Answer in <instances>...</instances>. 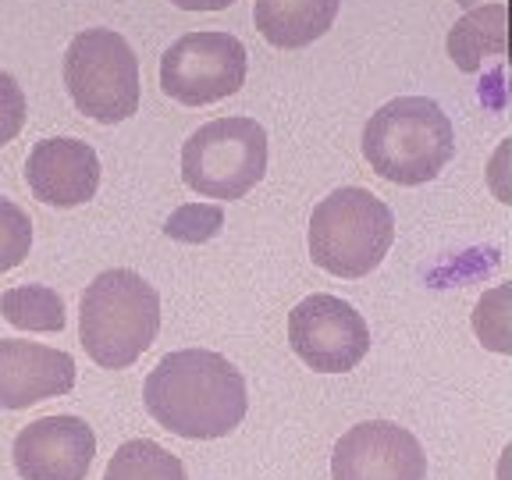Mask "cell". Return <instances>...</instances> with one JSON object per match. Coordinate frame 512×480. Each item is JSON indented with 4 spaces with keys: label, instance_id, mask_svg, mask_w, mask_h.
<instances>
[{
    "label": "cell",
    "instance_id": "6da1fadb",
    "mask_svg": "<svg viewBox=\"0 0 512 480\" xmlns=\"http://www.w3.org/2000/svg\"><path fill=\"white\" fill-rule=\"evenodd\" d=\"M146 413L189 441L228 438L246 420L249 388L242 370L214 349L168 352L143 384Z\"/></svg>",
    "mask_w": 512,
    "mask_h": 480
},
{
    "label": "cell",
    "instance_id": "7a4b0ae2",
    "mask_svg": "<svg viewBox=\"0 0 512 480\" xmlns=\"http://www.w3.org/2000/svg\"><path fill=\"white\" fill-rule=\"evenodd\" d=\"M360 146L384 182L427 185L456 157V128L431 96H395L370 114Z\"/></svg>",
    "mask_w": 512,
    "mask_h": 480
},
{
    "label": "cell",
    "instance_id": "3957f363",
    "mask_svg": "<svg viewBox=\"0 0 512 480\" xmlns=\"http://www.w3.org/2000/svg\"><path fill=\"white\" fill-rule=\"evenodd\" d=\"M160 296L143 274L114 267L96 274L79 299V338L104 370H125L157 342Z\"/></svg>",
    "mask_w": 512,
    "mask_h": 480
},
{
    "label": "cell",
    "instance_id": "277c9868",
    "mask_svg": "<svg viewBox=\"0 0 512 480\" xmlns=\"http://www.w3.org/2000/svg\"><path fill=\"white\" fill-rule=\"evenodd\" d=\"M395 242L392 207L363 185H342L313 207L306 246L313 264L335 278L356 281L384 264Z\"/></svg>",
    "mask_w": 512,
    "mask_h": 480
},
{
    "label": "cell",
    "instance_id": "5b68a950",
    "mask_svg": "<svg viewBox=\"0 0 512 480\" xmlns=\"http://www.w3.org/2000/svg\"><path fill=\"white\" fill-rule=\"evenodd\" d=\"M64 89L75 111L96 125H121L143 104V72L121 32L82 29L64 50Z\"/></svg>",
    "mask_w": 512,
    "mask_h": 480
},
{
    "label": "cell",
    "instance_id": "8992f818",
    "mask_svg": "<svg viewBox=\"0 0 512 480\" xmlns=\"http://www.w3.org/2000/svg\"><path fill=\"white\" fill-rule=\"evenodd\" d=\"M267 175V128L246 114L200 125L182 146V182L203 200H242Z\"/></svg>",
    "mask_w": 512,
    "mask_h": 480
},
{
    "label": "cell",
    "instance_id": "52a82bcc",
    "mask_svg": "<svg viewBox=\"0 0 512 480\" xmlns=\"http://www.w3.org/2000/svg\"><path fill=\"white\" fill-rule=\"evenodd\" d=\"M249 57L224 29L185 32L160 54V89L182 107H210L246 86Z\"/></svg>",
    "mask_w": 512,
    "mask_h": 480
},
{
    "label": "cell",
    "instance_id": "ba28073f",
    "mask_svg": "<svg viewBox=\"0 0 512 480\" xmlns=\"http://www.w3.org/2000/svg\"><path fill=\"white\" fill-rule=\"evenodd\" d=\"M288 345L317 374H349L370 352V328L352 303L313 292L288 313Z\"/></svg>",
    "mask_w": 512,
    "mask_h": 480
},
{
    "label": "cell",
    "instance_id": "9c48e42d",
    "mask_svg": "<svg viewBox=\"0 0 512 480\" xmlns=\"http://www.w3.org/2000/svg\"><path fill=\"white\" fill-rule=\"evenodd\" d=\"M331 480H427L424 445L392 420H367L338 438Z\"/></svg>",
    "mask_w": 512,
    "mask_h": 480
},
{
    "label": "cell",
    "instance_id": "30bf717a",
    "mask_svg": "<svg viewBox=\"0 0 512 480\" xmlns=\"http://www.w3.org/2000/svg\"><path fill=\"white\" fill-rule=\"evenodd\" d=\"M11 456L22 480H86L96 434L82 416H40L15 434Z\"/></svg>",
    "mask_w": 512,
    "mask_h": 480
},
{
    "label": "cell",
    "instance_id": "8fae6325",
    "mask_svg": "<svg viewBox=\"0 0 512 480\" xmlns=\"http://www.w3.org/2000/svg\"><path fill=\"white\" fill-rule=\"evenodd\" d=\"M25 185L40 203L57 210L82 207L100 189V157L86 139L50 136L25 157Z\"/></svg>",
    "mask_w": 512,
    "mask_h": 480
},
{
    "label": "cell",
    "instance_id": "7c38bea8",
    "mask_svg": "<svg viewBox=\"0 0 512 480\" xmlns=\"http://www.w3.org/2000/svg\"><path fill=\"white\" fill-rule=\"evenodd\" d=\"M75 360L25 338H0V409H29L75 388Z\"/></svg>",
    "mask_w": 512,
    "mask_h": 480
},
{
    "label": "cell",
    "instance_id": "4fadbf2b",
    "mask_svg": "<svg viewBox=\"0 0 512 480\" xmlns=\"http://www.w3.org/2000/svg\"><path fill=\"white\" fill-rule=\"evenodd\" d=\"M342 0H256L253 25L274 50H303L335 29Z\"/></svg>",
    "mask_w": 512,
    "mask_h": 480
},
{
    "label": "cell",
    "instance_id": "5bb4252c",
    "mask_svg": "<svg viewBox=\"0 0 512 480\" xmlns=\"http://www.w3.org/2000/svg\"><path fill=\"white\" fill-rule=\"evenodd\" d=\"M445 50L448 61L466 75L480 72L491 57H502L509 50V4L488 0V4L466 8V15L448 29Z\"/></svg>",
    "mask_w": 512,
    "mask_h": 480
},
{
    "label": "cell",
    "instance_id": "9a60e30c",
    "mask_svg": "<svg viewBox=\"0 0 512 480\" xmlns=\"http://www.w3.org/2000/svg\"><path fill=\"white\" fill-rule=\"evenodd\" d=\"M0 317L11 328L32 335H54L64 328V299L50 285H15L0 296Z\"/></svg>",
    "mask_w": 512,
    "mask_h": 480
},
{
    "label": "cell",
    "instance_id": "2e32d148",
    "mask_svg": "<svg viewBox=\"0 0 512 480\" xmlns=\"http://www.w3.org/2000/svg\"><path fill=\"white\" fill-rule=\"evenodd\" d=\"M104 480H189L185 466L168 448L150 438H132L107 463Z\"/></svg>",
    "mask_w": 512,
    "mask_h": 480
},
{
    "label": "cell",
    "instance_id": "e0dca14e",
    "mask_svg": "<svg viewBox=\"0 0 512 480\" xmlns=\"http://www.w3.org/2000/svg\"><path fill=\"white\" fill-rule=\"evenodd\" d=\"M473 335L498 356L512 352V285H495L473 306Z\"/></svg>",
    "mask_w": 512,
    "mask_h": 480
},
{
    "label": "cell",
    "instance_id": "ac0fdd59",
    "mask_svg": "<svg viewBox=\"0 0 512 480\" xmlns=\"http://www.w3.org/2000/svg\"><path fill=\"white\" fill-rule=\"evenodd\" d=\"M224 228V210L221 203H185L164 221V235L185 246H203V242L217 239Z\"/></svg>",
    "mask_w": 512,
    "mask_h": 480
},
{
    "label": "cell",
    "instance_id": "d6986e66",
    "mask_svg": "<svg viewBox=\"0 0 512 480\" xmlns=\"http://www.w3.org/2000/svg\"><path fill=\"white\" fill-rule=\"evenodd\" d=\"M32 249V221L15 200L0 196V274L25 264Z\"/></svg>",
    "mask_w": 512,
    "mask_h": 480
},
{
    "label": "cell",
    "instance_id": "ffe728a7",
    "mask_svg": "<svg viewBox=\"0 0 512 480\" xmlns=\"http://www.w3.org/2000/svg\"><path fill=\"white\" fill-rule=\"evenodd\" d=\"M25 121H29V96L15 75L0 68V146L15 143Z\"/></svg>",
    "mask_w": 512,
    "mask_h": 480
},
{
    "label": "cell",
    "instance_id": "44dd1931",
    "mask_svg": "<svg viewBox=\"0 0 512 480\" xmlns=\"http://www.w3.org/2000/svg\"><path fill=\"white\" fill-rule=\"evenodd\" d=\"M509 153H512V139H502L495 150V157H491V189H495V196L502 203H509V185H505V164H509Z\"/></svg>",
    "mask_w": 512,
    "mask_h": 480
},
{
    "label": "cell",
    "instance_id": "7402d4cb",
    "mask_svg": "<svg viewBox=\"0 0 512 480\" xmlns=\"http://www.w3.org/2000/svg\"><path fill=\"white\" fill-rule=\"evenodd\" d=\"M178 11H224L232 8L235 0H171Z\"/></svg>",
    "mask_w": 512,
    "mask_h": 480
},
{
    "label": "cell",
    "instance_id": "603a6c76",
    "mask_svg": "<svg viewBox=\"0 0 512 480\" xmlns=\"http://www.w3.org/2000/svg\"><path fill=\"white\" fill-rule=\"evenodd\" d=\"M459 8H477V4H488V0H456Z\"/></svg>",
    "mask_w": 512,
    "mask_h": 480
}]
</instances>
